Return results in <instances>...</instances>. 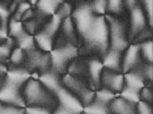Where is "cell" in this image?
I'll return each mask as SVG.
<instances>
[{"label": "cell", "instance_id": "cell-32", "mask_svg": "<svg viewBox=\"0 0 153 114\" xmlns=\"http://www.w3.org/2000/svg\"><path fill=\"white\" fill-rule=\"evenodd\" d=\"M121 2L119 1H110L107 3L108 9L112 12H116L117 11L120 9Z\"/></svg>", "mask_w": 153, "mask_h": 114}, {"label": "cell", "instance_id": "cell-16", "mask_svg": "<svg viewBox=\"0 0 153 114\" xmlns=\"http://www.w3.org/2000/svg\"><path fill=\"white\" fill-rule=\"evenodd\" d=\"M103 65L99 60H92L89 65V71L91 80L95 84H99L100 80V75L103 70Z\"/></svg>", "mask_w": 153, "mask_h": 114}, {"label": "cell", "instance_id": "cell-4", "mask_svg": "<svg viewBox=\"0 0 153 114\" xmlns=\"http://www.w3.org/2000/svg\"><path fill=\"white\" fill-rule=\"evenodd\" d=\"M57 101L60 102V107L64 108L66 110H69L76 114H79L83 110L82 104L79 101V99L73 96L71 92L60 86L55 92H54Z\"/></svg>", "mask_w": 153, "mask_h": 114}, {"label": "cell", "instance_id": "cell-1", "mask_svg": "<svg viewBox=\"0 0 153 114\" xmlns=\"http://www.w3.org/2000/svg\"><path fill=\"white\" fill-rule=\"evenodd\" d=\"M51 92L39 80L29 79L23 92L25 105L43 108L50 111V109L55 105L56 100H57L54 99Z\"/></svg>", "mask_w": 153, "mask_h": 114}, {"label": "cell", "instance_id": "cell-18", "mask_svg": "<svg viewBox=\"0 0 153 114\" xmlns=\"http://www.w3.org/2000/svg\"><path fill=\"white\" fill-rule=\"evenodd\" d=\"M36 41L38 43L39 46L45 50H50L52 47V41L51 38V35L45 32L40 33L36 36Z\"/></svg>", "mask_w": 153, "mask_h": 114}, {"label": "cell", "instance_id": "cell-23", "mask_svg": "<svg viewBox=\"0 0 153 114\" xmlns=\"http://www.w3.org/2000/svg\"><path fill=\"white\" fill-rule=\"evenodd\" d=\"M58 2L51 1H41L39 2V7L42 11L46 13H53L55 11V8L58 5Z\"/></svg>", "mask_w": 153, "mask_h": 114}, {"label": "cell", "instance_id": "cell-20", "mask_svg": "<svg viewBox=\"0 0 153 114\" xmlns=\"http://www.w3.org/2000/svg\"><path fill=\"white\" fill-rule=\"evenodd\" d=\"M115 99V94L113 92L106 89L97 91L96 100L103 104H108Z\"/></svg>", "mask_w": 153, "mask_h": 114}, {"label": "cell", "instance_id": "cell-7", "mask_svg": "<svg viewBox=\"0 0 153 114\" xmlns=\"http://www.w3.org/2000/svg\"><path fill=\"white\" fill-rule=\"evenodd\" d=\"M100 80L102 84L104 86V89L112 92H122L124 88L125 77L123 75L108 68L102 70Z\"/></svg>", "mask_w": 153, "mask_h": 114}, {"label": "cell", "instance_id": "cell-2", "mask_svg": "<svg viewBox=\"0 0 153 114\" xmlns=\"http://www.w3.org/2000/svg\"><path fill=\"white\" fill-rule=\"evenodd\" d=\"M23 84H24V82L7 76L5 84L2 88H0V102L24 108L25 102L24 95L21 92V88Z\"/></svg>", "mask_w": 153, "mask_h": 114}, {"label": "cell", "instance_id": "cell-8", "mask_svg": "<svg viewBox=\"0 0 153 114\" xmlns=\"http://www.w3.org/2000/svg\"><path fill=\"white\" fill-rule=\"evenodd\" d=\"M74 17L79 31L85 38L91 28L95 17L92 14L91 8L88 6L82 7L75 12Z\"/></svg>", "mask_w": 153, "mask_h": 114}, {"label": "cell", "instance_id": "cell-12", "mask_svg": "<svg viewBox=\"0 0 153 114\" xmlns=\"http://www.w3.org/2000/svg\"><path fill=\"white\" fill-rule=\"evenodd\" d=\"M146 24L145 17L142 10L139 8H134L131 11V34L139 32Z\"/></svg>", "mask_w": 153, "mask_h": 114}, {"label": "cell", "instance_id": "cell-30", "mask_svg": "<svg viewBox=\"0 0 153 114\" xmlns=\"http://www.w3.org/2000/svg\"><path fill=\"white\" fill-rule=\"evenodd\" d=\"M25 114H51V112L43 108L28 107L25 109Z\"/></svg>", "mask_w": 153, "mask_h": 114}, {"label": "cell", "instance_id": "cell-29", "mask_svg": "<svg viewBox=\"0 0 153 114\" xmlns=\"http://www.w3.org/2000/svg\"><path fill=\"white\" fill-rule=\"evenodd\" d=\"M140 97L143 99V101H146L149 103L152 101V91L148 88L143 87L141 89V92L140 94Z\"/></svg>", "mask_w": 153, "mask_h": 114}, {"label": "cell", "instance_id": "cell-35", "mask_svg": "<svg viewBox=\"0 0 153 114\" xmlns=\"http://www.w3.org/2000/svg\"><path fill=\"white\" fill-rule=\"evenodd\" d=\"M8 16V11L5 8L0 5V17L2 19V21L5 20Z\"/></svg>", "mask_w": 153, "mask_h": 114}, {"label": "cell", "instance_id": "cell-33", "mask_svg": "<svg viewBox=\"0 0 153 114\" xmlns=\"http://www.w3.org/2000/svg\"><path fill=\"white\" fill-rule=\"evenodd\" d=\"M29 7H30V5H28V4L27 3V2H24V3H21V5H19V7H18V14H22L23 13L26 12V11H27V10L29 9Z\"/></svg>", "mask_w": 153, "mask_h": 114}, {"label": "cell", "instance_id": "cell-25", "mask_svg": "<svg viewBox=\"0 0 153 114\" xmlns=\"http://www.w3.org/2000/svg\"><path fill=\"white\" fill-rule=\"evenodd\" d=\"M19 44L21 48L29 49L33 45V38L32 36L28 35L27 34H23L19 38Z\"/></svg>", "mask_w": 153, "mask_h": 114}, {"label": "cell", "instance_id": "cell-36", "mask_svg": "<svg viewBox=\"0 0 153 114\" xmlns=\"http://www.w3.org/2000/svg\"><path fill=\"white\" fill-rule=\"evenodd\" d=\"M9 53L10 51L8 47H6V46L0 47V55L1 56H8Z\"/></svg>", "mask_w": 153, "mask_h": 114}, {"label": "cell", "instance_id": "cell-5", "mask_svg": "<svg viewBox=\"0 0 153 114\" xmlns=\"http://www.w3.org/2000/svg\"><path fill=\"white\" fill-rule=\"evenodd\" d=\"M64 83L68 89L73 92V93L79 98V100L81 103H85L87 106L91 103L94 93L89 90L79 80L70 75H67L64 78Z\"/></svg>", "mask_w": 153, "mask_h": 114}, {"label": "cell", "instance_id": "cell-26", "mask_svg": "<svg viewBox=\"0 0 153 114\" xmlns=\"http://www.w3.org/2000/svg\"><path fill=\"white\" fill-rule=\"evenodd\" d=\"M137 110L139 114H152V110L149 103L146 101L138 102Z\"/></svg>", "mask_w": 153, "mask_h": 114}, {"label": "cell", "instance_id": "cell-15", "mask_svg": "<svg viewBox=\"0 0 153 114\" xmlns=\"http://www.w3.org/2000/svg\"><path fill=\"white\" fill-rule=\"evenodd\" d=\"M40 82L54 94L61 86L57 76L53 74H43L40 78Z\"/></svg>", "mask_w": 153, "mask_h": 114}, {"label": "cell", "instance_id": "cell-21", "mask_svg": "<svg viewBox=\"0 0 153 114\" xmlns=\"http://www.w3.org/2000/svg\"><path fill=\"white\" fill-rule=\"evenodd\" d=\"M0 114H25V109L14 106L0 104Z\"/></svg>", "mask_w": 153, "mask_h": 114}, {"label": "cell", "instance_id": "cell-14", "mask_svg": "<svg viewBox=\"0 0 153 114\" xmlns=\"http://www.w3.org/2000/svg\"><path fill=\"white\" fill-rule=\"evenodd\" d=\"M103 65L109 70L118 71L120 67L119 53L115 50H110L105 57Z\"/></svg>", "mask_w": 153, "mask_h": 114}, {"label": "cell", "instance_id": "cell-9", "mask_svg": "<svg viewBox=\"0 0 153 114\" xmlns=\"http://www.w3.org/2000/svg\"><path fill=\"white\" fill-rule=\"evenodd\" d=\"M76 50L73 47H66L52 53V63L57 70H62L66 62L76 55Z\"/></svg>", "mask_w": 153, "mask_h": 114}, {"label": "cell", "instance_id": "cell-27", "mask_svg": "<svg viewBox=\"0 0 153 114\" xmlns=\"http://www.w3.org/2000/svg\"><path fill=\"white\" fill-rule=\"evenodd\" d=\"M107 2L105 1H97L94 2L92 5V8L95 12H97L99 14H103L106 11V8H107Z\"/></svg>", "mask_w": 153, "mask_h": 114}, {"label": "cell", "instance_id": "cell-11", "mask_svg": "<svg viewBox=\"0 0 153 114\" xmlns=\"http://www.w3.org/2000/svg\"><path fill=\"white\" fill-rule=\"evenodd\" d=\"M140 47L138 45H131L127 50L123 62V70L125 72L128 71L135 66L140 58Z\"/></svg>", "mask_w": 153, "mask_h": 114}, {"label": "cell", "instance_id": "cell-19", "mask_svg": "<svg viewBox=\"0 0 153 114\" xmlns=\"http://www.w3.org/2000/svg\"><path fill=\"white\" fill-rule=\"evenodd\" d=\"M122 98L131 103H138L140 101V92L128 87H124L121 92Z\"/></svg>", "mask_w": 153, "mask_h": 114}, {"label": "cell", "instance_id": "cell-28", "mask_svg": "<svg viewBox=\"0 0 153 114\" xmlns=\"http://www.w3.org/2000/svg\"><path fill=\"white\" fill-rule=\"evenodd\" d=\"M24 58V53L21 48H17L11 53V61L14 63H20Z\"/></svg>", "mask_w": 153, "mask_h": 114}, {"label": "cell", "instance_id": "cell-6", "mask_svg": "<svg viewBox=\"0 0 153 114\" xmlns=\"http://www.w3.org/2000/svg\"><path fill=\"white\" fill-rule=\"evenodd\" d=\"M111 32V50L119 52L124 50L128 46V42L125 37L123 25L120 22L112 18L110 20Z\"/></svg>", "mask_w": 153, "mask_h": 114}, {"label": "cell", "instance_id": "cell-17", "mask_svg": "<svg viewBox=\"0 0 153 114\" xmlns=\"http://www.w3.org/2000/svg\"><path fill=\"white\" fill-rule=\"evenodd\" d=\"M85 114H108V109L106 104L95 101L91 102L83 109Z\"/></svg>", "mask_w": 153, "mask_h": 114}, {"label": "cell", "instance_id": "cell-10", "mask_svg": "<svg viewBox=\"0 0 153 114\" xmlns=\"http://www.w3.org/2000/svg\"><path fill=\"white\" fill-rule=\"evenodd\" d=\"M110 109L114 114H136L134 103L128 101L123 98L115 99Z\"/></svg>", "mask_w": 153, "mask_h": 114}, {"label": "cell", "instance_id": "cell-24", "mask_svg": "<svg viewBox=\"0 0 153 114\" xmlns=\"http://www.w3.org/2000/svg\"><path fill=\"white\" fill-rule=\"evenodd\" d=\"M142 50L143 54L144 57L148 61L152 62V42L149 41V42H145L141 47H140Z\"/></svg>", "mask_w": 153, "mask_h": 114}, {"label": "cell", "instance_id": "cell-34", "mask_svg": "<svg viewBox=\"0 0 153 114\" xmlns=\"http://www.w3.org/2000/svg\"><path fill=\"white\" fill-rule=\"evenodd\" d=\"M54 114H76V113L70 112V111L69 110H65L64 108L59 106L58 107L54 110Z\"/></svg>", "mask_w": 153, "mask_h": 114}, {"label": "cell", "instance_id": "cell-13", "mask_svg": "<svg viewBox=\"0 0 153 114\" xmlns=\"http://www.w3.org/2000/svg\"><path fill=\"white\" fill-rule=\"evenodd\" d=\"M126 87L136 91H140L144 87V82L142 77L136 73H127L125 75Z\"/></svg>", "mask_w": 153, "mask_h": 114}, {"label": "cell", "instance_id": "cell-3", "mask_svg": "<svg viewBox=\"0 0 153 114\" xmlns=\"http://www.w3.org/2000/svg\"><path fill=\"white\" fill-rule=\"evenodd\" d=\"M109 28L103 17H95L85 39L102 50H106L109 41Z\"/></svg>", "mask_w": 153, "mask_h": 114}, {"label": "cell", "instance_id": "cell-22", "mask_svg": "<svg viewBox=\"0 0 153 114\" xmlns=\"http://www.w3.org/2000/svg\"><path fill=\"white\" fill-rule=\"evenodd\" d=\"M23 34H24V32L21 24L18 21L14 20L10 26V35L19 38Z\"/></svg>", "mask_w": 153, "mask_h": 114}, {"label": "cell", "instance_id": "cell-31", "mask_svg": "<svg viewBox=\"0 0 153 114\" xmlns=\"http://www.w3.org/2000/svg\"><path fill=\"white\" fill-rule=\"evenodd\" d=\"M145 5H146V9L147 14H148V18L149 21L150 26H152V18H153V8H152V1H146L145 2Z\"/></svg>", "mask_w": 153, "mask_h": 114}]
</instances>
